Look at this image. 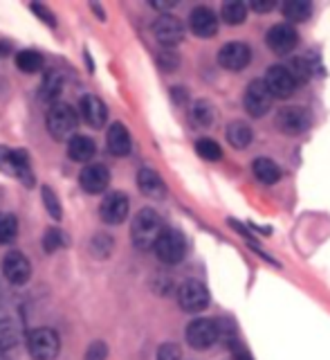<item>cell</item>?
<instances>
[{"instance_id": "obj_37", "label": "cell", "mask_w": 330, "mask_h": 360, "mask_svg": "<svg viewBox=\"0 0 330 360\" xmlns=\"http://www.w3.org/2000/svg\"><path fill=\"white\" fill-rule=\"evenodd\" d=\"M106 354H108V349L104 342H93L86 354V360H106Z\"/></svg>"}, {"instance_id": "obj_27", "label": "cell", "mask_w": 330, "mask_h": 360, "mask_svg": "<svg viewBox=\"0 0 330 360\" xmlns=\"http://www.w3.org/2000/svg\"><path fill=\"white\" fill-rule=\"evenodd\" d=\"M312 14V5L308 0H288L286 5H283V16L292 22H303L308 20Z\"/></svg>"}, {"instance_id": "obj_16", "label": "cell", "mask_w": 330, "mask_h": 360, "mask_svg": "<svg viewBox=\"0 0 330 360\" xmlns=\"http://www.w3.org/2000/svg\"><path fill=\"white\" fill-rule=\"evenodd\" d=\"M189 27L200 39H211L218 32V16L209 7H196L189 14Z\"/></svg>"}, {"instance_id": "obj_15", "label": "cell", "mask_w": 330, "mask_h": 360, "mask_svg": "<svg viewBox=\"0 0 330 360\" xmlns=\"http://www.w3.org/2000/svg\"><path fill=\"white\" fill-rule=\"evenodd\" d=\"M249 61H252V50H249V45L241 41L227 43L218 52V63L227 68V70H243Z\"/></svg>"}, {"instance_id": "obj_24", "label": "cell", "mask_w": 330, "mask_h": 360, "mask_svg": "<svg viewBox=\"0 0 330 360\" xmlns=\"http://www.w3.org/2000/svg\"><path fill=\"white\" fill-rule=\"evenodd\" d=\"M20 340V329L14 320L9 318H3L0 320V352H9V349H14Z\"/></svg>"}, {"instance_id": "obj_4", "label": "cell", "mask_w": 330, "mask_h": 360, "mask_svg": "<svg viewBox=\"0 0 330 360\" xmlns=\"http://www.w3.org/2000/svg\"><path fill=\"white\" fill-rule=\"evenodd\" d=\"M77 110L70 104H54L48 112V131L56 140H67L77 131Z\"/></svg>"}, {"instance_id": "obj_12", "label": "cell", "mask_w": 330, "mask_h": 360, "mask_svg": "<svg viewBox=\"0 0 330 360\" xmlns=\"http://www.w3.org/2000/svg\"><path fill=\"white\" fill-rule=\"evenodd\" d=\"M128 210H131L128 196L121 194V191H112V194H108L99 205L101 219H104L108 225H119V223L126 221Z\"/></svg>"}, {"instance_id": "obj_1", "label": "cell", "mask_w": 330, "mask_h": 360, "mask_svg": "<svg viewBox=\"0 0 330 360\" xmlns=\"http://www.w3.org/2000/svg\"><path fill=\"white\" fill-rule=\"evenodd\" d=\"M162 232H164V225H162L160 214H157L155 210H151V207L140 210L138 217L133 219L131 236H133L135 248H140V250L155 248V243H157V239H160Z\"/></svg>"}, {"instance_id": "obj_39", "label": "cell", "mask_w": 330, "mask_h": 360, "mask_svg": "<svg viewBox=\"0 0 330 360\" xmlns=\"http://www.w3.org/2000/svg\"><path fill=\"white\" fill-rule=\"evenodd\" d=\"M249 7H252L254 11H260V14H263V11H272V9H275L277 3H275V0H252V5H249Z\"/></svg>"}, {"instance_id": "obj_14", "label": "cell", "mask_w": 330, "mask_h": 360, "mask_svg": "<svg viewBox=\"0 0 330 360\" xmlns=\"http://www.w3.org/2000/svg\"><path fill=\"white\" fill-rule=\"evenodd\" d=\"M3 273H5L9 284L20 286V284H25V281H29V277H32V264H29V259L22 252H16V250L7 252L5 259H3Z\"/></svg>"}, {"instance_id": "obj_36", "label": "cell", "mask_w": 330, "mask_h": 360, "mask_svg": "<svg viewBox=\"0 0 330 360\" xmlns=\"http://www.w3.org/2000/svg\"><path fill=\"white\" fill-rule=\"evenodd\" d=\"M112 250V239L104 234H97L93 241V252H97L99 257H108V252Z\"/></svg>"}, {"instance_id": "obj_9", "label": "cell", "mask_w": 330, "mask_h": 360, "mask_svg": "<svg viewBox=\"0 0 330 360\" xmlns=\"http://www.w3.org/2000/svg\"><path fill=\"white\" fill-rule=\"evenodd\" d=\"M220 338V331H218V322L213 320H193L189 326H187V342L202 352V349H209L216 340Z\"/></svg>"}, {"instance_id": "obj_32", "label": "cell", "mask_w": 330, "mask_h": 360, "mask_svg": "<svg viewBox=\"0 0 330 360\" xmlns=\"http://www.w3.org/2000/svg\"><path fill=\"white\" fill-rule=\"evenodd\" d=\"M286 68L292 72V77L297 79L299 84L308 82V79L312 77V65H310V61H305V59H292Z\"/></svg>"}, {"instance_id": "obj_41", "label": "cell", "mask_w": 330, "mask_h": 360, "mask_svg": "<svg viewBox=\"0 0 330 360\" xmlns=\"http://www.w3.org/2000/svg\"><path fill=\"white\" fill-rule=\"evenodd\" d=\"M234 360H252V356H249L247 349L234 345Z\"/></svg>"}, {"instance_id": "obj_19", "label": "cell", "mask_w": 330, "mask_h": 360, "mask_svg": "<svg viewBox=\"0 0 330 360\" xmlns=\"http://www.w3.org/2000/svg\"><path fill=\"white\" fill-rule=\"evenodd\" d=\"M138 187L144 196H149V198H155V200H162L166 196V185H164V180L162 176L153 172V169H140V174H138Z\"/></svg>"}, {"instance_id": "obj_11", "label": "cell", "mask_w": 330, "mask_h": 360, "mask_svg": "<svg viewBox=\"0 0 330 360\" xmlns=\"http://www.w3.org/2000/svg\"><path fill=\"white\" fill-rule=\"evenodd\" d=\"M268 48L275 54H290L299 45V34L290 22H279V25L268 30Z\"/></svg>"}, {"instance_id": "obj_20", "label": "cell", "mask_w": 330, "mask_h": 360, "mask_svg": "<svg viewBox=\"0 0 330 360\" xmlns=\"http://www.w3.org/2000/svg\"><path fill=\"white\" fill-rule=\"evenodd\" d=\"M106 144H108V151L112 155H128L131 149H133V140H131V133L128 129L124 127V124L115 122L112 127L108 129V135H106Z\"/></svg>"}, {"instance_id": "obj_34", "label": "cell", "mask_w": 330, "mask_h": 360, "mask_svg": "<svg viewBox=\"0 0 330 360\" xmlns=\"http://www.w3.org/2000/svg\"><path fill=\"white\" fill-rule=\"evenodd\" d=\"M43 205H45V210L50 212V217H52L54 221H59V219L63 217L61 202H59V198H56L54 189H50V187H43Z\"/></svg>"}, {"instance_id": "obj_18", "label": "cell", "mask_w": 330, "mask_h": 360, "mask_svg": "<svg viewBox=\"0 0 330 360\" xmlns=\"http://www.w3.org/2000/svg\"><path fill=\"white\" fill-rule=\"evenodd\" d=\"M79 110H81V117L88 127L93 129H101L108 120V108L106 104L95 95H84L81 101H79Z\"/></svg>"}, {"instance_id": "obj_7", "label": "cell", "mask_w": 330, "mask_h": 360, "mask_svg": "<svg viewBox=\"0 0 330 360\" xmlns=\"http://www.w3.org/2000/svg\"><path fill=\"white\" fill-rule=\"evenodd\" d=\"M272 93L270 88L265 86V79H256L247 86L245 97H243V106L252 117H263L270 112L272 108Z\"/></svg>"}, {"instance_id": "obj_8", "label": "cell", "mask_w": 330, "mask_h": 360, "mask_svg": "<svg viewBox=\"0 0 330 360\" xmlns=\"http://www.w3.org/2000/svg\"><path fill=\"white\" fill-rule=\"evenodd\" d=\"M265 86L270 88L272 97L288 99V97H292L294 93H297L299 82L292 77V72L288 70L286 65H272V68H268Z\"/></svg>"}, {"instance_id": "obj_25", "label": "cell", "mask_w": 330, "mask_h": 360, "mask_svg": "<svg viewBox=\"0 0 330 360\" xmlns=\"http://www.w3.org/2000/svg\"><path fill=\"white\" fill-rule=\"evenodd\" d=\"M213 117H216V110H213V106L209 104L207 99L193 101V106H191V122L196 124V127H200V129L211 127Z\"/></svg>"}, {"instance_id": "obj_17", "label": "cell", "mask_w": 330, "mask_h": 360, "mask_svg": "<svg viewBox=\"0 0 330 360\" xmlns=\"http://www.w3.org/2000/svg\"><path fill=\"white\" fill-rule=\"evenodd\" d=\"M79 183L88 194H101L110 183V172L104 165H86L79 174Z\"/></svg>"}, {"instance_id": "obj_21", "label": "cell", "mask_w": 330, "mask_h": 360, "mask_svg": "<svg viewBox=\"0 0 330 360\" xmlns=\"http://www.w3.org/2000/svg\"><path fill=\"white\" fill-rule=\"evenodd\" d=\"M95 151H97L95 142L86 138V135H72L70 142H67V155H70L74 162H90Z\"/></svg>"}, {"instance_id": "obj_35", "label": "cell", "mask_w": 330, "mask_h": 360, "mask_svg": "<svg viewBox=\"0 0 330 360\" xmlns=\"http://www.w3.org/2000/svg\"><path fill=\"white\" fill-rule=\"evenodd\" d=\"M157 360H182L180 347L173 342H164L160 349H157Z\"/></svg>"}, {"instance_id": "obj_5", "label": "cell", "mask_w": 330, "mask_h": 360, "mask_svg": "<svg viewBox=\"0 0 330 360\" xmlns=\"http://www.w3.org/2000/svg\"><path fill=\"white\" fill-rule=\"evenodd\" d=\"M27 349L34 360H54L59 356L61 340L54 329H34L27 335Z\"/></svg>"}, {"instance_id": "obj_40", "label": "cell", "mask_w": 330, "mask_h": 360, "mask_svg": "<svg viewBox=\"0 0 330 360\" xmlns=\"http://www.w3.org/2000/svg\"><path fill=\"white\" fill-rule=\"evenodd\" d=\"M32 11H37V14L41 16V20L43 22H48V25H54V18H52V14L48 9H45L43 5H32Z\"/></svg>"}, {"instance_id": "obj_6", "label": "cell", "mask_w": 330, "mask_h": 360, "mask_svg": "<svg viewBox=\"0 0 330 360\" xmlns=\"http://www.w3.org/2000/svg\"><path fill=\"white\" fill-rule=\"evenodd\" d=\"M178 302L182 311L187 313H200L209 307V290L198 279H187L178 290Z\"/></svg>"}, {"instance_id": "obj_31", "label": "cell", "mask_w": 330, "mask_h": 360, "mask_svg": "<svg viewBox=\"0 0 330 360\" xmlns=\"http://www.w3.org/2000/svg\"><path fill=\"white\" fill-rule=\"evenodd\" d=\"M196 151L200 158H204V160H209V162H216V160H220L223 158V149H220V144L218 142H213L209 138H202L196 142Z\"/></svg>"}, {"instance_id": "obj_13", "label": "cell", "mask_w": 330, "mask_h": 360, "mask_svg": "<svg viewBox=\"0 0 330 360\" xmlns=\"http://www.w3.org/2000/svg\"><path fill=\"white\" fill-rule=\"evenodd\" d=\"M153 34L164 48H173V45L182 43V39H185V25L180 22V18L164 14L153 22Z\"/></svg>"}, {"instance_id": "obj_26", "label": "cell", "mask_w": 330, "mask_h": 360, "mask_svg": "<svg viewBox=\"0 0 330 360\" xmlns=\"http://www.w3.org/2000/svg\"><path fill=\"white\" fill-rule=\"evenodd\" d=\"M220 18L227 25H243L247 18V5L241 0H230L220 7Z\"/></svg>"}, {"instance_id": "obj_43", "label": "cell", "mask_w": 330, "mask_h": 360, "mask_svg": "<svg viewBox=\"0 0 330 360\" xmlns=\"http://www.w3.org/2000/svg\"><path fill=\"white\" fill-rule=\"evenodd\" d=\"M0 360H9V358H7V356H5L3 352H0Z\"/></svg>"}, {"instance_id": "obj_38", "label": "cell", "mask_w": 330, "mask_h": 360, "mask_svg": "<svg viewBox=\"0 0 330 360\" xmlns=\"http://www.w3.org/2000/svg\"><path fill=\"white\" fill-rule=\"evenodd\" d=\"M157 59H160V65L164 68L166 72L176 70V68L180 65V59H178V54H176V52H162L160 56H157Z\"/></svg>"}, {"instance_id": "obj_23", "label": "cell", "mask_w": 330, "mask_h": 360, "mask_svg": "<svg viewBox=\"0 0 330 360\" xmlns=\"http://www.w3.org/2000/svg\"><path fill=\"white\" fill-rule=\"evenodd\" d=\"M252 138H254V133L245 122H232L230 127H227V142H230L234 149H247V146L252 144Z\"/></svg>"}, {"instance_id": "obj_28", "label": "cell", "mask_w": 330, "mask_h": 360, "mask_svg": "<svg viewBox=\"0 0 330 360\" xmlns=\"http://www.w3.org/2000/svg\"><path fill=\"white\" fill-rule=\"evenodd\" d=\"M43 54H39L37 50H22V52H18L16 54V65H18V70H22V72H27V75H32V72H39L41 68H43Z\"/></svg>"}, {"instance_id": "obj_10", "label": "cell", "mask_w": 330, "mask_h": 360, "mask_svg": "<svg viewBox=\"0 0 330 360\" xmlns=\"http://www.w3.org/2000/svg\"><path fill=\"white\" fill-rule=\"evenodd\" d=\"M310 127V112L303 106H290L281 108L277 112V129L286 135H301Z\"/></svg>"}, {"instance_id": "obj_2", "label": "cell", "mask_w": 330, "mask_h": 360, "mask_svg": "<svg viewBox=\"0 0 330 360\" xmlns=\"http://www.w3.org/2000/svg\"><path fill=\"white\" fill-rule=\"evenodd\" d=\"M0 172L20 180L25 187L34 185V174H32V165L25 151L18 149H7V146H0Z\"/></svg>"}, {"instance_id": "obj_22", "label": "cell", "mask_w": 330, "mask_h": 360, "mask_svg": "<svg viewBox=\"0 0 330 360\" xmlns=\"http://www.w3.org/2000/svg\"><path fill=\"white\" fill-rule=\"evenodd\" d=\"M252 172L263 185H277L281 180V167L270 158H256L252 162Z\"/></svg>"}, {"instance_id": "obj_33", "label": "cell", "mask_w": 330, "mask_h": 360, "mask_svg": "<svg viewBox=\"0 0 330 360\" xmlns=\"http://www.w3.org/2000/svg\"><path fill=\"white\" fill-rule=\"evenodd\" d=\"M63 245H67V236H65L61 230L52 228V230L45 232V236H43V248H45V252H56V250H59V248H63Z\"/></svg>"}, {"instance_id": "obj_30", "label": "cell", "mask_w": 330, "mask_h": 360, "mask_svg": "<svg viewBox=\"0 0 330 360\" xmlns=\"http://www.w3.org/2000/svg\"><path fill=\"white\" fill-rule=\"evenodd\" d=\"M18 234V219L14 214L0 212V243H11Z\"/></svg>"}, {"instance_id": "obj_42", "label": "cell", "mask_w": 330, "mask_h": 360, "mask_svg": "<svg viewBox=\"0 0 330 360\" xmlns=\"http://www.w3.org/2000/svg\"><path fill=\"white\" fill-rule=\"evenodd\" d=\"M155 9H171V7H176V3H153Z\"/></svg>"}, {"instance_id": "obj_29", "label": "cell", "mask_w": 330, "mask_h": 360, "mask_svg": "<svg viewBox=\"0 0 330 360\" xmlns=\"http://www.w3.org/2000/svg\"><path fill=\"white\" fill-rule=\"evenodd\" d=\"M61 90H63V77H61V72L52 70V72L45 75L43 86H41V99L52 101V99H56V97L61 95Z\"/></svg>"}, {"instance_id": "obj_3", "label": "cell", "mask_w": 330, "mask_h": 360, "mask_svg": "<svg viewBox=\"0 0 330 360\" xmlns=\"http://www.w3.org/2000/svg\"><path fill=\"white\" fill-rule=\"evenodd\" d=\"M153 250L162 264H169V266L180 264L187 255L185 234H182L180 230H173V228H164V232L160 234V239H157Z\"/></svg>"}]
</instances>
